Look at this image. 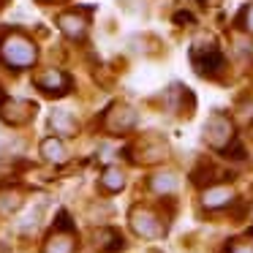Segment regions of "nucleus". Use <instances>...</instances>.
Wrapping results in <instances>:
<instances>
[{
    "label": "nucleus",
    "instance_id": "nucleus-1",
    "mask_svg": "<svg viewBox=\"0 0 253 253\" xmlns=\"http://www.w3.org/2000/svg\"><path fill=\"white\" fill-rule=\"evenodd\" d=\"M36 44L22 33H8L0 39V60L11 68H30L36 63Z\"/></svg>",
    "mask_w": 253,
    "mask_h": 253
},
{
    "label": "nucleus",
    "instance_id": "nucleus-2",
    "mask_svg": "<svg viewBox=\"0 0 253 253\" xmlns=\"http://www.w3.org/2000/svg\"><path fill=\"white\" fill-rule=\"evenodd\" d=\"M33 82H36V87H41L46 95H66L68 87H71V79L63 71H57V68H44V71H39L33 77Z\"/></svg>",
    "mask_w": 253,
    "mask_h": 253
},
{
    "label": "nucleus",
    "instance_id": "nucleus-3",
    "mask_svg": "<svg viewBox=\"0 0 253 253\" xmlns=\"http://www.w3.org/2000/svg\"><path fill=\"white\" fill-rule=\"evenodd\" d=\"M36 115V104L22 98H8L0 104V117L8 123V126H25L30 117Z\"/></svg>",
    "mask_w": 253,
    "mask_h": 253
},
{
    "label": "nucleus",
    "instance_id": "nucleus-4",
    "mask_svg": "<svg viewBox=\"0 0 253 253\" xmlns=\"http://www.w3.org/2000/svg\"><path fill=\"white\" fill-rule=\"evenodd\" d=\"M191 57L193 63H196V71L199 74H210V63L212 66H218L220 63V55H218V46H215V41H196L191 49Z\"/></svg>",
    "mask_w": 253,
    "mask_h": 253
},
{
    "label": "nucleus",
    "instance_id": "nucleus-5",
    "mask_svg": "<svg viewBox=\"0 0 253 253\" xmlns=\"http://www.w3.org/2000/svg\"><path fill=\"white\" fill-rule=\"evenodd\" d=\"M131 223H133V231L142 234V237H158L161 231H164V226L158 223V218H155L150 210H142V207H136L131 212Z\"/></svg>",
    "mask_w": 253,
    "mask_h": 253
},
{
    "label": "nucleus",
    "instance_id": "nucleus-6",
    "mask_svg": "<svg viewBox=\"0 0 253 253\" xmlns=\"http://www.w3.org/2000/svg\"><path fill=\"white\" fill-rule=\"evenodd\" d=\"M207 139L210 144H215V147H226V142L231 139V123L226 120V117H212V120L207 123Z\"/></svg>",
    "mask_w": 253,
    "mask_h": 253
},
{
    "label": "nucleus",
    "instance_id": "nucleus-7",
    "mask_svg": "<svg viewBox=\"0 0 253 253\" xmlns=\"http://www.w3.org/2000/svg\"><path fill=\"white\" fill-rule=\"evenodd\" d=\"M57 25H60V30L68 36V39H82L84 30H87V22H84V17H79L77 11H66V14H60Z\"/></svg>",
    "mask_w": 253,
    "mask_h": 253
},
{
    "label": "nucleus",
    "instance_id": "nucleus-8",
    "mask_svg": "<svg viewBox=\"0 0 253 253\" xmlns=\"http://www.w3.org/2000/svg\"><path fill=\"white\" fill-rule=\"evenodd\" d=\"M49 128L57 133H63V136H74V133H77V120H74L68 112L57 109V112H52V117H49Z\"/></svg>",
    "mask_w": 253,
    "mask_h": 253
},
{
    "label": "nucleus",
    "instance_id": "nucleus-9",
    "mask_svg": "<svg viewBox=\"0 0 253 253\" xmlns=\"http://www.w3.org/2000/svg\"><path fill=\"white\" fill-rule=\"evenodd\" d=\"M231 199H234L231 188H210V191L204 193V207L218 210V207H223V204H229Z\"/></svg>",
    "mask_w": 253,
    "mask_h": 253
},
{
    "label": "nucleus",
    "instance_id": "nucleus-10",
    "mask_svg": "<svg viewBox=\"0 0 253 253\" xmlns=\"http://www.w3.org/2000/svg\"><path fill=\"white\" fill-rule=\"evenodd\" d=\"M41 155L52 164H63L66 161V147H63L60 139H44L41 142Z\"/></svg>",
    "mask_w": 253,
    "mask_h": 253
},
{
    "label": "nucleus",
    "instance_id": "nucleus-11",
    "mask_svg": "<svg viewBox=\"0 0 253 253\" xmlns=\"http://www.w3.org/2000/svg\"><path fill=\"white\" fill-rule=\"evenodd\" d=\"M74 251V237L71 234H52L49 242H46L44 253H71Z\"/></svg>",
    "mask_w": 253,
    "mask_h": 253
},
{
    "label": "nucleus",
    "instance_id": "nucleus-12",
    "mask_svg": "<svg viewBox=\"0 0 253 253\" xmlns=\"http://www.w3.org/2000/svg\"><path fill=\"white\" fill-rule=\"evenodd\" d=\"M123 171L120 169H106L104 174H101V185L106 188V191H120L123 188Z\"/></svg>",
    "mask_w": 253,
    "mask_h": 253
},
{
    "label": "nucleus",
    "instance_id": "nucleus-13",
    "mask_svg": "<svg viewBox=\"0 0 253 253\" xmlns=\"http://www.w3.org/2000/svg\"><path fill=\"white\" fill-rule=\"evenodd\" d=\"M174 177L171 174H158V177H153V188L155 191H174Z\"/></svg>",
    "mask_w": 253,
    "mask_h": 253
},
{
    "label": "nucleus",
    "instance_id": "nucleus-14",
    "mask_svg": "<svg viewBox=\"0 0 253 253\" xmlns=\"http://www.w3.org/2000/svg\"><path fill=\"white\" fill-rule=\"evenodd\" d=\"M245 19H248L245 28H248V30H253V6H248V8H245Z\"/></svg>",
    "mask_w": 253,
    "mask_h": 253
},
{
    "label": "nucleus",
    "instance_id": "nucleus-15",
    "mask_svg": "<svg viewBox=\"0 0 253 253\" xmlns=\"http://www.w3.org/2000/svg\"><path fill=\"white\" fill-rule=\"evenodd\" d=\"M231 253H253V245H237Z\"/></svg>",
    "mask_w": 253,
    "mask_h": 253
},
{
    "label": "nucleus",
    "instance_id": "nucleus-16",
    "mask_svg": "<svg viewBox=\"0 0 253 253\" xmlns=\"http://www.w3.org/2000/svg\"><path fill=\"white\" fill-rule=\"evenodd\" d=\"M41 3H46V0H41Z\"/></svg>",
    "mask_w": 253,
    "mask_h": 253
}]
</instances>
